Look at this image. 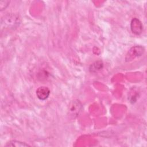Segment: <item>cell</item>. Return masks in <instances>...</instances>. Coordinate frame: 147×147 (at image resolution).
I'll use <instances>...</instances> for the list:
<instances>
[{"label": "cell", "instance_id": "cell-5", "mask_svg": "<svg viewBox=\"0 0 147 147\" xmlns=\"http://www.w3.org/2000/svg\"><path fill=\"white\" fill-rule=\"evenodd\" d=\"M29 145L28 144H26L25 142L19 141H16V140H13L9 142H7L6 145L5 146H15V147H23V146H28Z\"/></svg>", "mask_w": 147, "mask_h": 147}, {"label": "cell", "instance_id": "cell-1", "mask_svg": "<svg viewBox=\"0 0 147 147\" xmlns=\"http://www.w3.org/2000/svg\"><path fill=\"white\" fill-rule=\"evenodd\" d=\"M19 16L15 14H9L1 19V26L7 28H14L19 26L20 24Z\"/></svg>", "mask_w": 147, "mask_h": 147}, {"label": "cell", "instance_id": "cell-6", "mask_svg": "<svg viewBox=\"0 0 147 147\" xmlns=\"http://www.w3.org/2000/svg\"><path fill=\"white\" fill-rule=\"evenodd\" d=\"M103 67V63L100 60L96 61L94 62L91 65L90 67V70L91 72H96L97 71L100 70Z\"/></svg>", "mask_w": 147, "mask_h": 147}, {"label": "cell", "instance_id": "cell-2", "mask_svg": "<svg viewBox=\"0 0 147 147\" xmlns=\"http://www.w3.org/2000/svg\"><path fill=\"white\" fill-rule=\"evenodd\" d=\"M145 52V49L142 46H134L130 49L127 53L125 60L126 61H130L134 60L135 58L141 56Z\"/></svg>", "mask_w": 147, "mask_h": 147}, {"label": "cell", "instance_id": "cell-3", "mask_svg": "<svg viewBox=\"0 0 147 147\" xmlns=\"http://www.w3.org/2000/svg\"><path fill=\"white\" fill-rule=\"evenodd\" d=\"M130 29L131 32L136 34L140 35L143 30V25L141 21L137 18H134L130 22Z\"/></svg>", "mask_w": 147, "mask_h": 147}, {"label": "cell", "instance_id": "cell-7", "mask_svg": "<svg viewBox=\"0 0 147 147\" xmlns=\"http://www.w3.org/2000/svg\"><path fill=\"white\" fill-rule=\"evenodd\" d=\"M76 102H73L72 105H71L70 106V111L74 113V114H76V113H78V111H79L80 110V105H79V102L78 103L76 106Z\"/></svg>", "mask_w": 147, "mask_h": 147}, {"label": "cell", "instance_id": "cell-4", "mask_svg": "<svg viewBox=\"0 0 147 147\" xmlns=\"http://www.w3.org/2000/svg\"><path fill=\"white\" fill-rule=\"evenodd\" d=\"M50 90L45 86H41L36 90L37 97L41 100H46L50 95Z\"/></svg>", "mask_w": 147, "mask_h": 147}, {"label": "cell", "instance_id": "cell-8", "mask_svg": "<svg viewBox=\"0 0 147 147\" xmlns=\"http://www.w3.org/2000/svg\"><path fill=\"white\" fill-rule=\"evenodd\" d=\"M9 3H10V1H0L1 11H2L3 10L5 9L6 7L8 6Z\"/></svg>", "mask_w": 147, "mask_h": 147}]
</instances>
